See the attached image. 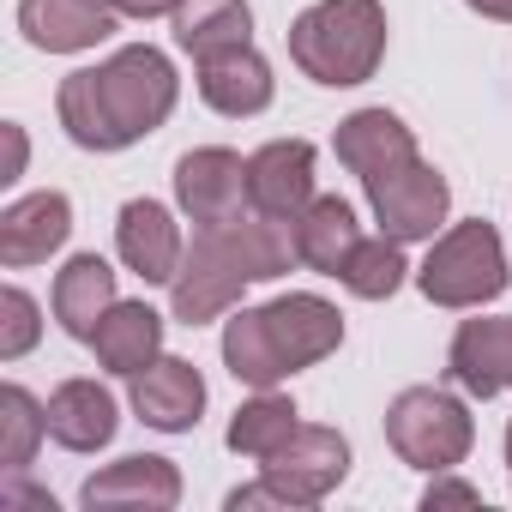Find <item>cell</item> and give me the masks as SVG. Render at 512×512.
I'll use <instances>...</instances> for the list:
<instances>
[{"label":"cell","instance_id":"obj_1","mask_svg":"<svg viewBox=\"0 0 512 512\" xmlns=\"http://www.w3.org/2000/svg\"><path fill=\"white\" fill-rule=\"evenodd\" d=\"M181 103L175 61L151 43H127L97 67H79L55 91V115L79 151H127L151 139Z\"/></svg>","mask_w":512,"mask_h":512},{"label":"cell","instance_id":"obj_2","mask_svg":"<svg viewBox=\"0 0 512 512\" xmlns=\"http://www.w3.org/2000/svg\"><path fill=\"white\" fill-rule=\"evenodd\" d=\"M290 266H302V253H296V229L278 223V217L241 211L229 223L193 229V247H187V260L169 284V314L181 326L223 320L241 302L247 284H272Z\"/></svg>","mask_w":512,"mask_h":512},{"label":"cell","instance_id":"obj_3","mask_svg":"<svg viewBox=\"0 0 512 512\" xmlns=\"http://www.w3.org/2000/svg\"><path fill=\"white\" fill-rule=\"evenodd\" d=\"M338 344H344V314L314 290H290L266 308H241L223 320V368L253 392L284 386L290 374L338 356Z\"/></svg>","mask_w":512,"mask_h":512},{"label":"cell","instance_id":"obj_4","mask_svg":"<svg viewBox=\"0 0 512 512\" xmlns=\"http://www.w3.org/2000/svg\"><path fill=\"white\" fill-rule=\"evenodd\" d=\"M386 7L380 0H314L290 25V61L326 85V91H350L368 85L386 61Z\"/></svg>","mask_w":512,"mask_h":512},{"label":"cell","instance_id":"obj_5","mask_svg":"<svg viewBox=\"0 0 512 512\" xmlns=\"http://www.w3.org/2000/svg\"><path fill=\"white\" fill-rule=\"evenodd\" d=\"M506 284H512L506 241H500V229L482 223V217L452 223L446 235H434V241H428V260L416 266V290H422L434 308H482V302H494Z\"/></svg>","mask_w":512,"mask_h":512},{"label":"cell","instance_id":"obj_6","mask_svg":"<svg viewBox=\"0 0 512 512\" xmlns=\"http://www.w3.org/2000/svg\"><path fill=\"white\" fill-rule=\"evenodd\" d=\"M386 446L422 470V476H440V470H458L476 446V416L458 392L446 386H404L392 404H386Z\"/></svg>","mask_w":512,"mask_h":512},{"label":"cell","instance_id":"obj_7","mask_svg":"<svg viewBox=\"0 0 512 512\" xmlns=\"http://www.w3.org/2000/svg\"><path fill=\"white\" fill-rule=\"evenodd\" d=\"M362 187H368V205H374L380 235H392L404 247L410 241H434L440 223H446V211H452L446 175L434 163H422V157H410V163H398L386 175H368Z\"/></svg>","mask_w":512,"mask_h":512},{"label":"cell","instance_id":"obj_8","mask_svg":"<svg viewBox=\"0 0 512 512\" xmlns=\"http://www.w3.org/2000/svg\"><path fill=\"white\" fill-rule=\"evenodd\" d=\"M260 476L272 482V494L284 500V512L320 506V500L350 476V440H344L338 428H326V422H302V428L260 464Z\"/></svg>","mask_w":512,"mask_h":512},{"label":"cell","instance_id":"obj_9","mask_svg":"<svg viewBox=\"0 0 512 512\" xmlns=\"http://www.w3.org/2000/svg\"><path fill=\"white\" fill-rule=\"evenodd\" d=\"M175 205L199 229L253 211V199H247V157L229 151V145H193V151H181L175 157Z\"/></svg>","mask_w":512,"mask_h":512},{"label":"cell","instance_id":"obj_10","mask_svg":"<svg viewBox=\"0 0 512 512\" xmlns=\"http://www.w3.org/2000/svg\"><path fill=\"white\" fill-rule=\"evenodd\" d=\"M314 163L320 151L308 139H272L247 157V199L260 217H278V223H296L308 205H314Z\"/></svg>","mask_w":512,"mask_h":512},{"label":"cell","instance_id":"obj_11","mask_svg":"<svg viewBox=\"0 0 512 512\" xmlns=\"http://www.w3.org/2000/svg\"><path fill=\"white\" fill-rule=\"evenodd\" d=\"M115 253L121 266L145 284H175L181 260H187V241H181V223L163 199H127L121 217H115Z\"/></svg>","mask_w":512,"mask_h":512},{"label":"cell","instance_id":"obj_12","mask_svg":"<svg viewBox=\"0 0 512 512\" xmlns=\"http://www.w3.org/2000/svg\"><path fill=\"white\" fill-rule=\"evenodd\" d=\"M127 398H133V416L157 434H187L199 428L205 416V374L187 362V356H157L151 368H139L127 380Z\"/></svg>","mask_w":512,"mask_h":512},{"label":"cell","instance_id":"obj_13","mask_svg":"<svg viewBox=\"0 0 512 512\" xmlns=\"http://www.w3.org/2000/svg\"><path fill=\"white\" fill-rule=\"evenodd\" d=\"M73 235V199L43 187V193H25L0 211V266L7 272H25V266H43L67 247Z\"/></svg>","mask_w":512,"mask_h":512},{"label":"cell","instance_id":"obj_14","mask_svg":"<svg viewBox=\"0 0 512 512\" xmlns=\"http://www.w3.org/2000/svg\"><path fill=\"white\" fill-rule=\"evenodd\" d=\"M446 380L470 398H500L512 392V314L464 320L446 344Z\"/></svg>","mask_w":512,"mask_h":512},{"label":"cell","instance_id":"obj_15","mask_svg":"<svg viewBox=\"0 0 512 512\" xmlns=\"http://www.w3.org/2000/svg\"><path fill=\"white\" fill-rule=\"evenodd\" d=\"M79 500L97 512V506H145V512H169L181 506V470L157 452H127L115 464H103L97 476H85Z\"/></svg>","mask_w":512,"mask_h":512},{"label":"cell","instance_id":"obj_16","mask_svg":"<svg viewBox=\"0 0 512 512\" xmlns=\"http://www.w3.org/2000/svg\"><path fill=\"white\" fill-rule=\"evenodd\" d=\"M278 97V79H272V61L260 49H223L211 61H199V103L229 115V121H247V115H266Z\"/></svg>","mask_w":512,"mask_h":512},{"label":"cell","instance_id":"obj_17","mask_svg":"<svg viewBox=\"0 0 512 512\" xmlns=\"http://www.w3.org/2000/svg\"><path fill=\"white\" fill-rule=\"evenodd\" d=\"M19 31L43 55H85L115 37V13L97 0H19Z\"/></svg>","mask_w":512,"mask_h":512},{"label":"cell","instance_id":"obj_18","mask_svg":"<svg viewBox=\"0 0 512 512\" xmlns=\"http://www.w3.org/2000/svg\"><path fill=\"white\" fill-rule=\"evenodd\" d=\"M121 428V410H115V392L103 380H61L49 392V440L67 446V452H103Z\"/></svg>","mask_w":512,"mask_h":512},{"label":"cell","instance_id":"obj_19","mask_svg":"<svg viewBox=\"0 0 512 512\" xmlns=\"http://www.w3.org/2000/svg\"><path fill=\"white\" fill-rule=\"evenodd\" d=\"M332 151H338V163L350 169V175H386V169H398V163H410V157H422L416 151V133L392 115V109H356V115H344L338 121V133H332Z\"/></svg>","mask_w":512,"mask_h":512},{"label":"cell","instance_id":"obj_20","mask_svg":"<svg viewBox=\"0 0 512 512\" xmlns=\"http://www.w3.org/2000/svg\"><path fill=\"white\" fill-rule=\"evenodd\" d=\"M115 266L103 253H73V260L55 272V290H49V308H55V326L79 344H91L97 320L115 308Z\"/></svg>","mask_w":512,"mask_h":512},{"label":"cell","instance_id":"obj_21","mask_svg":"<svg viewBox=\"0 0 512 512\" xmlns=\"http://www.w3.org/2000/svg\"><path fill=\"white\" fill-rule=\"evenodd\" d=\"M91 350H97V362H103L109 374L133 380L139 368H151V362L163 356V314H157L151 302H115V308L97 320Z\"/></svg>","mask_w":512,"mask_h":512},{"label":"cell","instance_id":"obj_22","mask_svg":"<svg viewBox=\"0 0 512 512\" xmlns=\"http://www.w3.org/2000/svg\"><path fill=\"white\" fill-rule=\"evenodd\" d=\"M169 25H175V49L193 55V67L223 55V49L253 43V7L247 0H181L169 13Z\"/></svg>","mask_w":512,"mask_h":512},{"label":"cell","instance_id":"obj_23","mask_svg":"<svg viewBox=\"0 0 512 512\" xmlns=\"http://www.w3.org/2000/svg\"><path fill=\"white\" fill-rule=\"evenodd\" d=\"M296 229V253L302 266L320 272V278H338V266L350 260V247L362 241V223H356V205L338 199V193H314V205L290 223Z\"/></svg>","mask_w":512,"mask_h":512},{"label":"cell","instance_id":"obj_24","mask_svg":"<svg viewBox=\"0 0 512 512\" xmlns=\"http://www.w3.org/2000/svg\"><path fill=\"white\" fill-rule=\"evenodd\" d=\"M302 428V416H296V404L278 392V386H266V392H253L235 416H229V452H241V458H253V464H266L290 434Z\"/></svg>","mask_w":512,"mask_h":512},{"label":"cell","instance_id":"obj_25","mask_svg":"<svg viewBox=\"0 0 512 512\" xmlns=\"http://www.w3.org/2000/svg\"><path fill=\"white\" fill-rule=\"evenodd\" d=\"M404 278H410L404 241H392V235H362V241L350 247V260L338 266V284H344L356 302H392V296L404 290Z\"/></svg>","mask_w":512,"mask_h":512},{"label":"cell","instance_id":"obj_26","mask_svg":"<svg viewBox=\"0 0 512 512\" xmlns=\"http://www.w3.org/2000/svg\"><path fill=\"white\" fill-rule=\"evenodd\" d=\"M49 440V404H37L25 386H0V470H31L37 446Z\"/></svg>","mask_w":512,"mask_h":512},{"label":"cell","instance_id":"obj_27","mask_svg":"<svg viewBox=\"0 0 512 512\" xmlns=\"http://www.w3.org/2000/svg\"><path fill=\"white\" fill-rule=\"evenodd\" d=\"M37 338H43V308H37V296L19 290V284H7V290H0V362L31 356Z\"/></svg>","mask_w":512,"mask_h":512},{"label":"cell","instance_id":"obj_28","mask_svg":"<svg viewBox=\"0 0 512 512\" xmlns=\"http://www.w3.org/2000/svg\"><path fill=\"white\" fill-rule=\"evenodd\" d=\"M422 506H428V512H440V506H482V488L464 482V476H452V470H440V476L422 488Z\"/></svg>","mask_w":512,"mask_h":512},{"label":"cell","instance_id":"obj_29","mask_svg":"<svg viewBox=\"0 0 512 512\" xmlns=\"http://www.w3.org/2000/svg\"><path fill=\"white\" fill-rule=\"evenodd\" d=\"M97 7H109L115 19H169L181 0H97Z\"/></svg>","mask_w":512,"mask_h":512},{"label":"cell","instance_id":"obj_30","mask_svg":"<svg viewBox=\"0 0 512 512\" xmlns=\"http://www.w3.org/2000/svg\"><path fill=\"white\" fill-rule=\"evenodd\" d=\"M0 506H37V512H55V500L43 488H25V470L7 476V488H0Z\"/></svg>","mask_w":512,"mask_h":512},{"label":"cell","instance_id":"obj_31","mask_svg":"<svg viewBox=\"0 0 512 512\" xmlns=\"http://www.w3.org/2000/svg\"><path fill=\"white\" fill-rule=\"evenodd\" d=\"M0 133H7V169H0V181H19V175H25V157H31V145H25V127H19V121H7Z\"/></svg>","mask_w":512,"mask_h":512},{"label":"cell","instance_id":"obj_32","mask_svg":"<svg viewBox=\"0 0 512 512\" xmlns=\"http://www.w3.org/2000/svg\"><path fill=\"white\" fill-rule=\"evenodd\" d=\"M470 13H482V19H500V25H512V0H464Z\"/></svg>","mask_w":512,"mask_h":512},{"label":"cell","instance_id":"obj_33","mask_svg":"<svg viewBox=\"0 0 512 512\" xmlns=\"http://www.w3.org/2000/svg\"><path fill=\"white\" fill-rule=\"evenodd\" d=\"M506 476H512V422H506Z\"/></svg>","mask_w":512,"mask_h":512}]
</instances>
